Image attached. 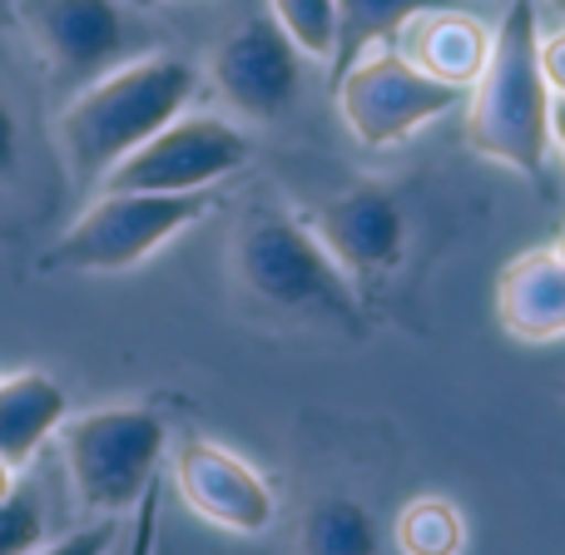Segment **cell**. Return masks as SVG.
Here are the masks:
<instances>
[{
	"label": "cell",
	"instance_id": "1",
	"mask_svg": "<svg viewBox=\"0 0 565 555\" xmlns=\"http://www.w3.org/2000/svg\"><path fill=\"white\" fill-rule=\"evenodd\" d=\"M199 70L179 55H139L79 85L55 119V139L75 179H99L129 159L149 135L194 105Z\"/></svg>",
	"mask_w": 565,
	"mask_h": 555
},
{
	"label": "cell",
	"instance_id": "2",
	"mask_svg": "<svg viewBox=\"0 0 565 555\" xmlns=\"http://www.w3.org/2000/svg\"><path fill=\"white\" fill-rule=\"evenodd\" d=\"M551 95L541 70V10L536 0H511L491 35L487 70L471 85L467 139L477 154L541 179L551 159Z\"/></svg>",
	"mask_w": 565,
	"mask_h": 555
},
{
	"label": "cell",
	"instance_id": "3",
	"mask_svg": "<svg viewBox=\"0 0 565 555\" xmlns=\"http://www.w3.org/2000/svg\"><path fill=\"white\" fill-rule=\"evenodd\" d=\"M234 278L248 298L264 308L298 312V318L352 322L358 298L352 278L338 268V258L322 248L318 228L288 209H248L234 234Z\"/></svg>",
	"mask_w": 565,
	"mask_h": 555
},
{
	"label": "cell",
	"instance_id": "4",
	"mask_svg": "<svg viewBox=\"0 0 565 555\" xmlns=\"http://www.w3.org/2000/svg\"><path fill=\"white\" fill-rule=\"evenodd\" d=\"M65 481L89 516H129L159 477L169 427L154 407H95L55 431Z\"/></svg>",
	"mask_w": 565,
	"mask_h": 555
},
{
	"label": "cell",
	"instance_id": "5",
	"mask_svg": "<svg viewBox=\"0 0 565 555\" xmlns=\"http://www.w3.org/2000/svg\"><path fill=\"white\" fill-rule=\"evenodd\" d=\"M209 194H109L99 189L95 204L60 234L55 268L70 274H129L154 258L169 238L209 218Z\"/></svg>",
	"mask_w": 565,
	"mask_h": 555
},
{
	"label": "cell",
	"instance_id": "6",
	"mask_svg": "<svg viewBox=\"0 0 565 555\" xmlns=\"http://www.w3.org/2000/svg\"><path fill=\"white\" fill-rule=\"evenodd\" d=\"M254 159V139L224 115H179L119 159L99 189L109 194H209Z\"/></svg>",
	"mask_w": 565,
	"mask_h": 555
},
{
	"label": "cell",
	"instance_id": "7",
	"mask_svg": "<svg viewBox=\"0 0 565 555\" xmlns=\"http://www.w3.org/2000/svg\"><path fill=\"white\" fill-rule=\"evenodd\" d=\"M461 99H467V89L422 75L392 45L367 50L358 65H348L338 75V115L362 149L402 145L417 129H427L431 119L451 115Z\"/></svg>",
	"mask_w": 565,
	"mask_h": 555
},
{
	"label": "cell",
	"instance_id": "8",
	"mask_svg": "<svg viewBox=\"0 0 565 555\" xmlns=\"http://www.w3.org/2000/svg\"><path fill=\"white\" fill-rule=\"evenodd\" d=\"M209 79H214L218 99L248 125H268V119L288 115L302 85V55L288 35L278 30L274 15H248L214 45L209 60Z\"/></svg>",
	"mask_w": 565,
	"mask_h": 555
},
{
	"label": "cell",
	"instance_id": "9",
	"mask_svg": "<svg viewBox=\"0 0 565 555\" xmlns=\"http://www.w3.org/2000/svg\"><path fill=\"white\" fill-rule=\"evenodd\" d=\"M30 50L65 85H89L125 50V10L115 0H10Z\"/></svg>",
	"mask_w": 565,
	"mask_h": 555
},
{
	"label": "cell",
	"instance_id": "10",
	"mask_svg": "<svg viewBox=\"0 0 565 555\" xmlns=\"http://www.w3.org/2000/svg\"><path fill=\"white\" fill-rule=\"evenodd\" d=\"M174 491L199 521L234 531V536H264L278 521V497L264 481V471L209 437L179 441Z\"/></svg>",
	"mask_w": 565,
	"mask_h": 555
},
{
	"label": "cell",
	"instance_id": "11",
	"mask_svg": "<svg viewBox=\"0 0 565 555\" xmlns=\"http://www.w3.org/2000/svg\"><path fill=\"white\" fill-rule=\"evenodd\" d=\"M322 248L338 258V268L352 282H372L402 264L407 254V214H402L397 194L382 184H358L338 194L318 218Z\"/></svg>",
	"mask_w": 565,
	"mask_h": 555
},
{
	"label": "cell",
	"instance_id": "12",
	"mask_svg": "<svg viewBox=\"0 0 565 555\" xmlns=\"http://www.w3.org/2000/svg\"><path fill=\"white\" fill-rule=\"evenodd\" d=\"M392 50H397L407 65H417L422 75L441 79V85L471 89L477 75L487 70L491 55V30L481 25L477 15L451 6H431L422 15H412L407 25L392 35Z\"/></svg>",
	"mask_w": 565,
	"mask_h": 555
},
{
	"label": "cell",
	"instance_id": "13",
	"mask_svg": "<svg viewBox=\"0 0 565 555\" xmlns=\"http://www.w3.org/2000/svg\"><path fill=\"white\" fill-rule=\"evenodd\" d=\"M497 318L521 342L565 338V268L551 248L511 258L497 278Z\"/></svg>",
	"mask_w": 565,
	"mask_h": 555
},
{
	"label": "cell",
	"instance_id": "14",
	"mask_svg": "<svg viewBox=\"0 0 565 555\" xmlns=\"http://www.w3.org/2000/svg\"><path fill=\"white\" fill-rule=\"evenodd\" d=\"M70 397L50 372H15L0 377V457L10 467H30L50 437L65 427Z\"/></svg>",
	"mask_w": 565,
	"mask_h": 555
},
{
	"label": "cell",
	"instance_id": "15",
	"mask_svg": "<svg viewBox=\"0 0 565 555\" xmlns=\"http://www.w3.org/2000/svg\"><path fill=\"white\" fill-rule=\"evenodd\" d=\"M298 551L302 555H377L382 536H377V521H372V511L362 506V501L322 497L302 511Z\"/></svg>",
	"mask_w": 565,
	"mask_h": 555
},
{
	"label": "cell",
	"instance_id": "16",
	"mask_svg": "<svg viewBox=\"0 0 565 555\" xmlns=\"http://www.w3.org/2000/svg\"><path fill=\"white\" fill-rule=\"evenodd\" d=\"M431 6H447V0H338V55H332V70L342 75L367 50L392 45V35Z\"/></svg>",
	"mask_w": 565,
	"mask_h": 555
},
{
	"label": "cell",
	"instance_id": "17",
	"mask_svg": "<svg viewBox=\"0 0 565 555\" xmlns=\"http://www.w3.org/2000/svg\"><path fill=\"white\" fill-rule=\"evenodd\" d=\"M392 546L402 555H461L467 551V516L447 497H417L392 521Z\"/></svg>",
	"mask_w": 565,
	"mask_h": 555
},
{
	"label": "cell",
	"instance_id": "18",
	"mask_svg": "<svg viewBox=\"0 0 565 555\" xmlns=\"http://www.w3.org/2000/svg\"><path fill=\"white\" fill-rule=\"evenodd\" d=\"M268 15L308 60L338 55V0H268Z\"/></svg>",
	"mask_w": 565,
	"mask_h": 555
},
{
	"label": "cell",
	"instance_id": "19",
	"mask_svg": "<svg viewBox=\"0 0 565 555\" xmlns=\"http://www.w3.org/2000/svg\"><path fill=\"white\" fill-rule=\"evenodd\" d=\"M50 531V501L40 481H15L6 501H0V555H30L45 546Z\"/></svg>",
	"mask_w": 565,
	"mask_h": 555
},
{
	"label": "cell",
	"instance_id": "20",
	"mask_svg": "<svg viewBox=\"0 0 565 555\" xmlns=\"http://www.w3.org/2000/svg\"><path fill=\"white\" fill-rule=\"evenodd\" d=\"M115 551H119V516H99L89 526H75L70 536L45 541L30 555H115Z\"/></svg>",
	"mask_w": 565,
	"mask_h": 555
},
{
	"label": "cell",
	"instance_id": "21",
	"mask_svg": "<svg viewBox=\"0 0 565 555\" xmlns=\"http://www.w3.org/2000/svg\"><path fill=\"white\" fill-rule=\"evenodd\" d=\"M159 501H164V481H149V491L135 501L129 511V536H125V555H154L159 546Z\"/></svg>",
	"mask_w": 565,
	"mask_h": 555
},
{
	"label": "cell",
	"instance_id": "22",
	"mask_svg": "<svg viewBox=\"0 0 565 555\" xmlns=\"http://www.w3.org/2000/svg\"><path fill=\"white\" fill-rule=\"evenodd\" d=\"M541 70H546L551 95H565V25L541 35Z\"/></svg>",
	"mask_w": 565,
	"mask_h": 555
},
{
	"label": "cell",
	"instance_id": "23",
	"mask_svg": "<svg viewBox=\"0 0 565 555\" xmlns=\"http://www.w3.org/2000/svg\"><path fill=\"white\" fill-rule=\"evenodd\" d=\"M15 159H20V125H15V109L0 95V179L15 174Z\"/></svg>",
	"mask_w": 565,
	"mask_h": 555
},
{
	"label": "cell",
	"instance_id": "24",
	"mask_svg": "<svg viewBox=\"0 0 565 555\" xmlns=\"http://www.w3.org/2000/svg\"><path fill=\"white\" fill-rule=\"evenodd\" d=\"M551 145H556L565 159V95H556V105H551Z\"/></svg>",
	"mask_w": 565,
	"mask_h": 555
},
{
	"label": "cell",
	"instance_id": "25",
	"mask_svg": "<svg viewBox=\"0 0 565 555\" xmlns=\"http://www.w3.org/2000/svg\"><path fill=\"white\" fill-rule=\"evenodd\" d=\"M15 481H20V471H15V467H10V461H6V457H0V501H6V497H10V491H15Z\"/></svg>",
	"mask_w": 565,
	"mask_h": 555
},
{
	"label": "cell",
	"instance_id": "26",
	"mask_svg": "<svg viewBox=\"0 0 565 555\" xmlns=\"http://www.w3.org/2000/svg\"><path fill=\"white\" fill-rule=\"evenodd\" d=\"M551 254H556V258H561V268H565V228L556 234V244H551Z\"/></svg>",
	"mask_w": 565,
	"mask_h": 555
},
{
	"label": "cell",
	"instance_id": "27",
	"mask_svg": "<svg viewBox=\"0 0 565 555\" xmlns=\"http://www.w3.org/2000/svg\"><path fill=\"white\" fill-rule=\"evenodd\" d=\"M129 6H139V10H154V6H169V0H129Z\"/></svg>",
	"mask_w": 565,
	"mask_h": 555
},
{
	"label": "cell",
	"instance_id": "28",
	"mask_svg": "<svg viewBox=\"0 0 565 555\" xmlns=\"http://www.w3.org/2000/svg\"><path fill=\"white\" fill-rule=\"evenodd\" d=\"M546 6H551V10H556V15H561V20H565V0H546Z\"/></svg>",
	"mask_w": 565,
	"mask_h": 555
},
{
	"label": "cell",
	"instance_id": "29",
	"mask_svg": "<svg viewBox=\"0 0 565 555\" xmlns=\"http://www.w3.org/2000/svg\"><path fill=\"white\" fill-rule=\"evenodd\" d=\"M0 6H10V0H0Z\"/></svg>",
	"mask_w": 565,
	"mask_h": 555
}]
</instances>
